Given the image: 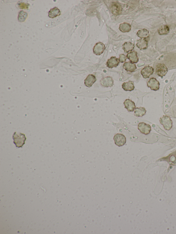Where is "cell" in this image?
Returning a JSON list of instances; mask_svg holds the SVG:
<instances>
[{"label":"cell","instance_id":"obj_1","mask_svg":"<svg viewBox=\"0 0 176 234\" xmlns=\"http://www.w3.org/2000/svg\"><path fill=\"white\" fill-rule=\"evenodd\" d=\"M14 143L16 145V147L18 148H22L23 145L25 144L26 140V137L25 134L21 133H17L15 132L13 135Z\"/></svg>","mask_w":176,"mask_h":234},{"label":"cell","instance_id":"obj_2","mask_svg":"<svg viewBox=\"0 0 176 234\" xmlns=\"http://www.w3.org/2000/svg\"><path fill=\"white\" fill-rule=\"evenodd\" d=\"M160 122L166 130H169L172 127L173 122L170 117L168 116H164L161 118Z\"/></svg>","mask_w":176,"mask_h":234},{"label":"cell","instance_id":"obj_3","mask_svg":"<svg viewBox=\"0 0 176 234\" xmlns=\"http://www.w3.org/2000/svg\"><path fill=\"white\" fill-rule=\"evenodd\" d=\"M115 144L117 146L122 147L126 142V138L125 136L121 134H117L114 137Z\"/></svg>","mask_w":176,"mask_h":234},{"label":"cell","instance_id":"obj_4","mask_svg":"<svg viewBox=\"0 0 176 234\" xmlns=\"http://www.w3.org/2000/svg\"><path fill=\"white\" fill-rule=\"evenodd\" d=\"M156 75L161 77H163L167 73L168 69L165 64H158L156 66Z\"/></svg>","mask_w":176,"mask_h":234},{"label":"cell","instance_id":"obj_5","mask_svg":"<svg viewBox=\"0 0 176 234\" xmlns=\"http://www.w3.org/2000/svg\"><path fill=\"white\" fill-rule=\"evenodd\" d=\"M105 49V45L103 43L98 42L96 43L93 47V53L96 56H100L103 53Z\"/></svg>","mask_w":176,"mask_h":234},{"label":"cell","instance_id":"obj_6","mask_svg":"<svg viewBox=\"0 0 176 234\" xmlns=\"http://www.w3.org/2000/svg\"><path fill=\"white\" fill-rule=\"evenodd\" d=\"M147 85L148 87L150 88L151 90L155 91H156L160 89V82L155 78H151L147 83Z\"/></svg>","mask_w":176,"mask_h":234},{"label":"cell","instance_id":"obj_7","mask_svg":"<svg viewBox=\"0 0 176 234\" xmlns=\"http://www.w3.org/2000/svg\"><path fill=\"white\" fill-rule=\"evenodd\" d=\"M138 129L143 134L147 135L151 132V127L150 125L144 122H141L139 124Z\"/></svg>","mask_w":176,"mask_h":234},{"label":"cell","instance_id":"obj_8","mask_svg":"<svg viewBox=\"0 0 176 234\" xmlns=\"http://www.w3.org/2000/svg\"><path fill=\"white\" fill-rule=\"evenodd\" d=\"M102 87L104 88L111 87L114 85V80L112 77L108 76L100 80Z\"/></svg>","mask_w":176,"mask_h":234},{"label":"cell","instance_id":"obj_9","mask_svg":"<svg viewBox=\"0 0 176 234\" xmlns=\"http://www.w3.org/2000/svg\"><path fill=\"white\" fill-rule=\"evenodd\" d=\"M154 69L152 67L148 66L145 67L141 71V74L144 78H148L153 74Z\"/></svg>","mask_w":176,"mask_h":234},{"label":"cell","instance_id":"obj_10","mask_svg":"<svg viewBox=\"0 0 176 234\" xmlns=\"http://www.w3.org/2000/svg\"><path fill=\"white\" fill-rule=\"evenodd\" d=\"M122 9L121 5L116 2H113L111 5V10L115 15H119L122 13Z\"/></svg>","mask_w":176,"mask_h":234},{"label":"cell","instance_id":"obj_11","mask_svg":"<svg viewBox=\"0 0 176 234\" xmlns=\"http://www.w3.org/2000/svg\"><path fill=\"white\" fill-rule=\"evenodd\" d=\"M119 59L116 58V57L112 56L108 59L107 66L108 68H116L119 66Z\"/></svg>","mask_w":176,"mask_h":234},{"label":"cell","instance_id":"obj_12","mask_svg":"<svg viewBox=\"0 0 176 234\" xmlns=\"http://www.w3.org/2000/svg\"><path fill=\"white\" fill-rule=\"evenodd\" d=\"M125 108L129 112H133L136 108L135 104L134 102L129 99H127L124 102Z\"/></svg>","mask_w":176,"mask_h":234},{"label":"cell","instance_id":"obj_13","mask_svg":"<svg viewBox=\"0 0 176 234\" xmlns=\"http://www.w3.org/2000/svg\"><path fill=\"white\" fill-rule=\"evenodd\" d=\"M123 68L128 72L131 73L134 72L137 68L136 64L131 62H125Z\"/></svg>","mask_w":176,"mask_h":234},{"label":"cell","instance_id":"obj_14","mask_svg":"<svg viewBox=\"0 0 176 234\" xmlns=\"http://www.w3.org/2000/svg\"><path fill=\"white\" fill-rule=\"evenodd\" d=\"M96 81V78L94 75H89L84 80V84L86 87L90 88L92 86Z\"/></svg>","mask_w":176,"mask_h":234},{"label":"cell","instance_id":"obj_15","mask_svg":"<svg viewBox=\"0 0 176 234\" xmlns=\"http://www.w3.org/2000/svg\"><path fill=\"white\" fill-rule=\"evenodd\" d=\"M127 58L130 62L133 63H137L139 61L138 53L137 52L134 51L130 52L127 55Z\"/></svg>","mask_w":176,"mask_h":234},{"label":"cell","instance_id":"obj_16","mask_svg":"<svg viewBox=\"0 0 176 234\" xmlns=\"http://www.w3.org/2000/svg\"><path fill=\"white\" fill-rule=\"evenodd\" d=\"M122 88L125 91L131 92L134 89V82L131 81L122 83Z\"/></svg>","mask_w":176,"mask_h":234},{"label":"cell","instance_id":"obj_17","mask_svg":"<svg viewBox=\"0 0 176 234\" xmlns=\"http://www.w3.org/2000/svg\"><path fill=\"white\" fill-rule=\"evenodd\" d=\"M148 42L145 39L138 40L136 44V46L140 50H146L147 49Z\"/></svg>","mask_w":176,"mask_h":234},{"label":"cell","instance_id":"obj_18","mask_svg":"<svg viewBox=\"0 0 176 234\" xmlns=\"http://www.w3.org/2000/svg\"><path fill=\"white\" fill-rule=\"evenodd\" d=\"M119 29L120 32L123 33L129 32L131 30V26L129 23H123L120 25Z\"/></svg>","mask_w":176,"mask_h":234},{"label":"cell","instance_id":"obj_19","mask_svg":"<svg viewBox=\"0 0 176 234\" xmlns=\"http://www.w3.org/2000/svg\"><path fill=\"white\" fill-rule=\"evenodd\" d=\"M134 47V45L133 43L131 42H126L122 45V49L125 52L128 53L130 51H133Z\"/></svg>","mask_w":176,"mask_h":234},{"label":"cell","instance_id":"obj_20","mask_svg":"<svg viewBox=\"0 0 176 234\" xmlns=\"http://www.w3.org/2000/svg\"><path fill=\"white\" fill-rule=\"evenodd\" d=\"M146 112V109L144 107H137L134 110V115L136 117H142L145 115Z\"/></svg>","mask_w":176,"mask_h":234},{"label":"cell","instance_id":"obj_21","mask_svg":"<svg viewBox=\"0 0 176 234\" xmlns=\"http://www.w3.org/2000/svg\"><path fill=\"white\" fill-rule=\"evenodd\" d=\"M137 35L141 39H146L149 37V32L148 30L144 28L139 30Z\"/></svg>","mask_w":176,"mask_h":234},{"label":"cell","instance_id":"obj_22","mask_svg":"<svg viewBox=\"0 0 176 234\" xmlns=\"http://www.w3.org/2000/svg\"><path fill=\"white\" fill-rule=\"evenodd\" d=\"M61 12L56 7L50 9L49 12V16L50 18H54L61 15Z\"/></svg>","mask_w":176,"mask_h":234},{"label":"cell","instance_id":"obj_23","mask_svg":"<svg viewBox=\"0 0 176 234\" xmlns=\"http://www.w3.org/2000/svg\"><path fill=\"white\" fill-rule=\"evenodd\" d=\"M158 32L160 35L167 34L170 32L169 28L167 25H163L159 28Z\"/></svg>","mask_w":176,"mask_h":234},{"label":"cell","instance_id":"obj_24","mask_svg":"<svg viewBox=\"0 0 176 234\" xmlns=\"http://www.w3.org/2000/svg\"><path fill=\"white\" fill-rule=\"evenodd\" d=\"M28 14L23 11H21L19 14L18 20L19 22H23L28 17Z\"/></svg>","mask_w":176,"mask_h":234},{"label":"cell","instance_id":"obj_25","mask_svg":"<svg viewBox=\"0 0 176 234\" xmlns=\"http://www.w3.org/2000/svg\"><path fill=\"white\" fill-rule=\"evenodd\" d=\"M127 58V56L126 55L121 54L120 55L119 60L120 63H123L126 61Z\"/></svg>","mask_w":176,"mask_h":234},{"label":"cell","instance_id":"obj_26","mask_svg":"<svg viewBox=\"0 0 176 234\" xmlns=\"http://www.w3.org/2000/svg\"><path fill=\"white\" fill-rule=\"evenodd\" d=\"M19 8L21 9H28L29 4L24 3H20L18 4Z\"/></svg>","mask_w":176,"mask_h":234}]
</instances>
